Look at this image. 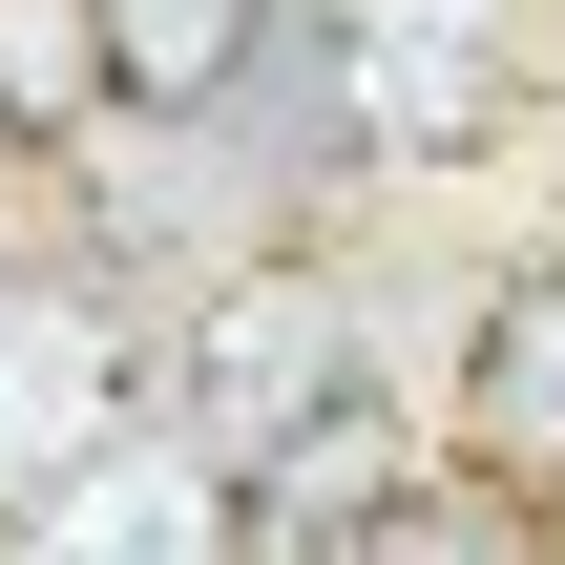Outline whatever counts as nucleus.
<instances>
[{
    "instance_id": "f257e3e1",
    "label": "nucleus",
    "mask_w": 565,
    "mask_h": 565,
    "mask_svg": "<svg viewBox=\"0 0 565 565\" xmlns=\"http://www.w3.org/2000/svg\"><path fill=\"white\" fill-rule=\"evenodd\" d=\"M377 377H419V356L377 335V273H356L335 231H273V252H231L210 294H168V315H147V419H168V440H210L231 482H252L294 419L377 398Z\"/></svg>"
},
{
    "instance_id": "f03ea898",
    "label": "nucleus",
    "mask_w": 565,
    "mask_h": 565,
    "mask_svg": "<svg viewBox=\"0 0 565 565\" xmlns=\"http://www.w3.org/2000/svg\"><path fill=\"white\" fill-rule=\"evenodd\" d=\"M42 231H63V252H105V273L168 315V294H210L231 252L335 231V210H315V189H294L252 126H231V105H105V126L42 168Z\"/></svg>"
},
{
    "instance_id": "7ed1b4c3",
    "label": "nucleus",
    "mask_w": 565,
    "mask_h": 565,
    "mask_svg": "<svg viewBox=\"0 0 565 565\" xmlns=\"http://www.w3.org/2000/svg\"><path fill=\"white\" fill-rule=\"evenodd\" d=\"M315 42H335L356 210L503 168V147H524V105H545V0H315Z\"/></svg>"
},
{
    "instance_id": "20e7f679",
    "label": "nucleus",
    "mask_w": 565,
    "mask_h": 565,
    "mask_svg": "<svg viewBox=\"0 0 565 565\" xmlns=\"http://www.w3.org/2000/svg\"><path fill=\"white\" fill-rule=\"evenodd\" d=\"M126 419H147V294H126L105 252L21 231V252H0V524H21L42 482H84Z\"/></svg>"
},
{
    "instance_id": "39448f33",
    "label": "nucleus",
    "mask_w": 565,
    "mask_h": 565,
    "mask_svg": "<svg viewBox=\"0 0 565 565\" xmlns=\"http://www.w3.org/2000/svg\"><path fill=\"white\" fill-rule=\"evenodd\" d=\"M440 440H461L503 503H545V524H565V231H545V252H503V273L461 294V356H440Z\"/></svg>"
},
{
    "instance_id": "423d86ee",
    "label": "nucleus",
    "mask_w": 565,
    "mask_h": 565,
    "mask_svg": "<svg viewBox=\"0 0 565 565\" xmlns=\"http://www.w3.org/2000/svg\"><path fill=\"white\" fill-rule=\"evenodd\" d=\"M105 105H126V21L105 0H0V168L42 189Z\"/></svg>"
}]
</instances>
